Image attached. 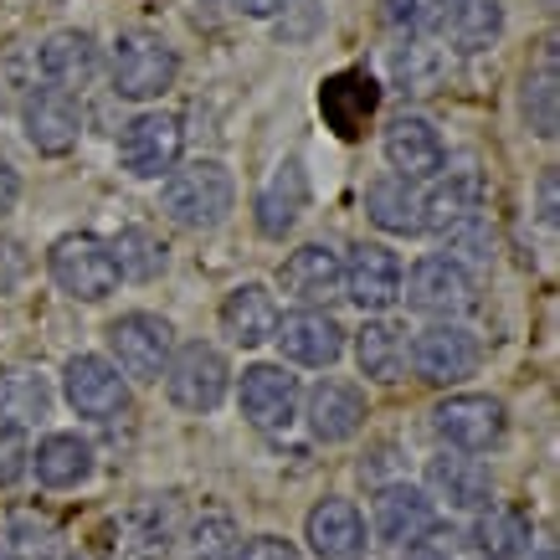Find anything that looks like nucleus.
<instances>
[{
  "mask_svg": "<svg viewBox=\"0 0 560 560\" xmlns=\"http://www.w3.org/2000/svg\"><path fill=\"white\" fill-rule=\"evenodd\" d=\"M535 560H556V550H535Z\"/></svg>",
  "mask_w": 560,
  "mask_h": 560,
  "instance_id": "a18cd8bd",
  "label": "nucleus"
},
{
  "mask_svg": "<svg viewBox=\"0 0 560 560\" xmlns=\"http://www.w3.org/2000/svg\"><path fill=\"white\" fill-rule=\"evenodd\" d=\"M232 201H237V186H232V171L221 160H190L186 171H171L165 190H160V206L175 226L186 232H211L232 217Z\"/></svg>",
  "mask_w": 560,
  "mask_h": 560,
  "instance_id": "f257e3e1",
  "label": "nucleus"
},
{
  "mask_svg": "<svg viewBox=\"0 0 560 560\" xmlns=\"http://www.w3.org/2000/svg\"><path fill=\"white\" fill-rule=\"evenodd\" d=\"M525 124L535 139H556V51H545L540 68L525 72Z\"/></svg>",
  "mask_w": 560,
  "mask_h": 560,
  "instance_id": "72a5a7b5",
  "label": "nucleus"
},
{
  "mask_svg": "<svg viewBox=\"0 0 560 560\" xmlns=\"http://www.w3.org/2000/svg\"><path fill=\"white\" fill-rule=\"evenodd\" d=\"M442 237H447V262H458L463 272H468V268H489V257H493V226H489V217H483V211L453 221Z\"/></svg>",
  "mask_w": 560,
  "mask_h": 560,
  "instance_id": "f704fd0d",
  "label": "nucleus"
},
{
  "mask_svg": "<svg viewBox=\"0 0 560 560\" xmlns=\"http://www.w3.org/2000/svg\"><path fill=\"white\" fill-rule=\"evenodd\" d=\"M180 144H186L180 119L154 108V114H139V119L119 135V160H124V171L135 175V180H160L165 171H175Z\"/></svg>",
  "mask_w": 560,
  "mask_h": 560,
  "instance_id": "0eeeda50",
  "label": "nucleus"
},
{
  "mask_svg": "<svg viewBox=\"0 0 560 560\" xmlns=\"http://www.w3.org/2000/svg\"><path fill=\"white\" fill-rule=\"evenodd\" d=\"M237 556V529L226 514H201V525L190 535V560H232Z\"/></svg>",
  "mask_w": 560,
  "mask_h": 560,
  "instance_id": "e433bc0d",
  "label": "nucleus"
},
{
  "mask_svg": "<svg viewBox=\"0 0 560 560\" xmlns=\"http://www.w3.org/2000/svg\"><path fill=\"white\" fill-rule=\"evenodd\" d=\"M108 253H114L119 278H135V283H154L160 272L171 268V247L154 232H144V226H124L119 237L108 242Z\"/></svg>",
  "mask_w": 560,
  "mask_h": 560,
  "instance_id": "7c9ffc66",
  "label": "nucleus"
},
{
  "mask_svg": "<svg viewBox=\"0 0 560 560\" xmlns=\"http://www.w3.org/2000/svg\"><path fill=\"white\" fill-rule=\"evenodd\" d=\"M62 396H68V407L88 422H108V417H119L129 407V386H124V375L108 365L103 355H72L62 365Z\"/></svg>",
  "mask_w": 560,
  "mask_h": 560,
  "instance_id": "6e6552de",
  "label": "nucleus"
},
{
  "mask_svg": "<svg viewBox=\"0 0 560 560\" xmlns=\"http://www.w3.org/2000/svg\"><path fill=\"white\" fill-rule=\"evenodd\" d=\"M504 401H493V396H474V390H463V396H447L432 407V432H438L447 447H458L463 458L468 453H489L504 442Z\"/></svg>",
  "mask_w": 560,
  "mask_h": 560,
  "instance_id": "39448f33",
  "label": "nucleus"
},
{
  "mask_svg": "<svg viewBox=\"0 0 560 560\" xmlns=\"http://www.w3.org/2000/svg\"><path fill=\"white\" fill-rule=\"evenodd\" d=\"M68 560H98V556H88V550H78V556H68Z\"/></svg>",
  "mask_w": 560,
  "mask_h": 560,
  "instance_id": "49530a36",
  "label": "nucleus"
},
{
  "mask_svg": "<svg viewBox=\"0 0 560 560\" xmlns=\"http://www.w3.org/2000/svg\"><path fill=\"white\" fill-rule=\"evenodd\" d=\"M57 540H62L57 520H47V514H36V510H16L0 545H5L11 560H57Z\"/></svg>",
  "mask_w": 560,
  "mask_h": 560,
  "instance_id": "2f4dec72",
  "label": "nucleus"
},
{
  "mask_svg": "<svg viewBox=\"0 0 560 560\" xmlns=\"http://www.w3.org/2000/svg\"><path fill=\"white\" fill-rule=\"evenodd\" d=\"M304 540L319 560H365V520L350 499H324L308 510Z\"/></svg>",
  "mask_w": 560,
  "mask_h": 560,
  "instance_id": "f3484780",
  "label": "nucleus"
},
{
  "mask_svg": "<svg viewBox=\"0 0 560 560\" xmlns=\"http://www.w3.org/2000/svg\"><path fill=\"white\" fill-rule=\"evenodd\" d=\"M345 272V299H355L365 314H386L401 299V262L381 242H355L350 262H340Z\"/></svg>",
  "mask_w": 560,
  "mask_h": 560,
  "instance_id": "f8f14e48",
  "label": "nucleus"
},
{
  "mask_svg": "<svg viewBox=\"0 0 560 560\" xmlns=\"http://www.w3.org/2000/svg\"><path fill=\"white\" fill-rule=\"evenodd\" d=\"M26 468H36V483H47V489H78L93 478V447L78 432H47L26 458Z\"/></svg>",
  "mask_w": 560,
  "mask_h": 560,
  "instance_id": "393cba45",
  "label": "nucleus"
},
{
  "mask_svg": "<svg viewBox=\"0 0 560 560\" xmlns=\"http://www.w3.org/2000/svg\"><path fill=\"white\" fill-rule=\"evenodd\" d=\"M124 556L129 560H165L171 556V504H139L129 520H124Z\"/></svg>",
  "mask_w": 560,
  "mask_h": 560,
  "instance_id": "473e14b6",
  "label": "nucleus"
},
{
  "mask_svg": "<svg viewBox=\"0 0 560 560\" xmlns=\"http://www.w3.org/2000/svg\"><path fill=\"white\" fill-rule=\"evenodd\" d=\"M108 350H114V371L135 375V381H160L175 355V329L160 314H119L108 324Z\"/></svg>",
  "mask_w": 560,
  "mask_h": 560,
  "instance_id": "7ed1b4c3",
  "label": "nucleus"
},
{
  "mask_svg": "<svg viewBox=\"0 0 560 560\" xmlns=\"http://www.w3.org/2000/svg\"><path fill=\"white\" fill-rule=\"evenodd\" d=\"M21 124H26L36 154H68L83 135V114H78L72 93H57V88H36L21 108Z\"/></svg>",
  "mask_w": 560,
  "mask_h": 560,
  "instance_id": "dca6fc26",
  "label": "nucleus"
},
{
  "mask_svg": "<svg viewBox=\"0 0 560 560\" xmlns=\"http://www.w3.org/2000/svg\"><path fill=\"white\" fill-rule=\"evenodd\" d=\"M304 206H308V175L299 160H289V165H278V175L257 196V232L262 237H289L299 217H304Z\"/></svg>",
  "mask_w": 560,
  "mask_h": 560,
  "instance_id": "b1692460",
  "label": "nucleus"
},
{
  "mask_svg": "<svg viewBox=\"0 0 560 560\" xmlns=\"http://www.w3.org/2000/svg\"><path fill=\"white\" fill-rule=\"evenodd\" d=\"M478 340L463 329V324H427L422 335L411 340V365L422 381L432 386H458L478 371Z\"/></svg>",
  "mask_w": 560,
  "mask_h": 560,
  "instance_id": "1a4fd4ad",
  "label": "nucleus"
},
{
  "mask_svg": "<svg viewBox=\"0 0 560 560\" xmlns=\"http://www.w3.org/2000/svg\"><path fill=\"white\" fill-rule=\"evenodd\" d=\"M221 329L232 335V345L242 350H257V345L272 340V329H278V304H272V293L262 283H242V289L226 293V304H221Z\"/></svg>",
  "mask_w": 560,
  "mask_h": 560,
  "instance_id": "a878e982",
  "label": "nucleus"
},
{
  "mask_svg": "<svg viewBox=\"0 0 560 560\" xmlns=\"http://www.w3.org/2000/svg\"><path fill=\"white\" fill-rule=\"evenodd\" d=\"M381 150H386V165L396 171V180H427V175L442 171V135L422 114H401V119L386 124V135H381Z\"/></svg>",
  "mask_w": 560,
  "mask_h": 560,
  "instance_id": "2eb2a0df",
  "label": "nucleus"
},
{
  "mask_svg": "<svg viewBox=\"0 0 560 560\" xmlns=\"http://www.w3.org/2000/svg\"><path fill=\"white\" fill-rule=\"evenodd\" d=\"M232 560H304V556H299V545L283 540V535H257V540L237 545Z\"/></svg>",
  "mask_w": 560,
  "mask_h": 560,
  "instance_id": "ea45409f",
  "label": "nucleus"
},
{
  "mask_svg": "<svg viewBox=\"0 0 560 560\" xmlns=\"http://www.w3.org/2000/svg\"><path fill=\"white\" fill-rule=\"evenodd\" d=\"M550 226H556V175H545V211H540Z\"/></svg>",
  "mask_w": 560,
  "mask_h": 560,
  "instance_id": "c03bdc74",
  "label": "nucleus"
},
{
  "mask_svg": "<svg viewBox=\"0 0 560 560\" xmlns=\"http://www.w3.org/2000/svg\"><path fill=\"white\" fill-rule=\"evenodd\" d=\"M478 206H483V175L478 171H447V180L427 190L417 211H422V232H447L453 221L474 217Z\"/></svg>",
  "mask_w": 560,
  "mask_h": 560,
  "instance_id": "cd10ccee",
  "label": "nucleus"
},
{
  "mask_svg": "<svg viewBox=\"0 0 560 560\" xmlns=\"http://www.w3.org/2000/svg\"><path fill=\"white\" fill-rule=\"evenodd\" d=\"M226 360H221L217 345H186V350H175L171 365H165V390H171V401L180 411H217L221 396H226Z\"/></svg>",
  "mask_w": 560,
  "mask_h": 560,
  "instance_id": "423d86ee",
  "label": "nucleus"
},
{
  "mask_svg": "<svg viewBox=\"0 0 560 560\" xmlns=\"http://www.w3.org/2000/svg\"><path fill=\"white\" fill-rule=\"evenodd\" d=\"M272 340L283 345V355L293 365H335L345 355V329L335 314L324 308H293V314H278V329Z\"/></svg>",
  "mask_w": 560,
  "mask_h": 560,
  "instance_id": "ddd939ff",
  "label": "nucleus"
},
{
  "mask_svg": "<svg viewBox=\"0 0 560 560\" xmlns=\"http://www.w3.org/2000/svg\"><path fill=\"white\" fill-rule=\"evenodd\" d=\"M417 314H432V319L453 324L458 314L474 308V278L458 268V262H447V257H422L407 278V293H401Z\"/></svg>",
  "mask_w": 560,
  "mask_h": 560,
  "instance_id": "9d476101",
  "label": "nucleus"
},
{
  "mask_svg": "<svg viewBox=\"0 0 560 560\" xmlns=\"http://www.w3.org/2000/svg\"><path fill=\"white\" fill-rule=\"evenodd\" d=\"M386 21L407 26V32H427L432 26V0H386Z\"/></svg>",
  "mask_w": 560,
  "mask_h": 560,
  "instance_id": "a19ab883",
  "label": "nucleus"
},
{
  "mask_svg": "<svg viewBox=\"0 0 560 560\" xmlns=\"http://www.w3.org/2000/svg\"><path fill=\"white\" fill-rule=\"evenodd\" d=\"M308 432L319 442H350L365 427V396L350 381H319L308 390Z\"/></svg>",
  "mask_w": 560,
  "mask_h": 560,
  "instance_id": "4be33fe9",
  "label": "nucleus"
},
{
  "mask_svg": "<svg viewBox=\"0 0 560 560\" xmlns=\"http://www.w3.org/2000/svg\"><path fill=\"white\" fill-rule=\"evenodd\" d=\"M432 26L458 51H489L504 36L499 0H432Z\"/></svg>",
  "mask_w": 560,
  "mask_h": 560,
  "instance_id": "a211bd4d",
  "label": "nucleus"
},
{
  "mask_svg": "<svg viewBox=\"0 0 560 560\" xmlns=\"http://www.w3.org/2000/svg\"><path fill=\"white\" fill-rule=\"evenodd\" d=\"M474 550L483 560H525L535 550V525H529L525 510H504V504H489L474 525Z\"/></svg>",
  "mask_w": 560,
  "mask_h": 560,
  "instance_id": "bb28decb",
  "label": "nucleus"
},
{
  "mask_svg": "<svg viewBox=\"0 0 560 560\" xmlns=\"http://www.w3.org/2000/svg\"><path fill=\"white\" fill-rule=\"evenodd\" d=\"M0 560H11V556H5V545H0Z\"/></svg>",
  "mask_w": 560,
  "mask_h": 560,
  "instance_id": "de8ad7c7",
  "label": "nucleus"
},
{
  "mask_svg": "<svg viewBox=\"0 0 560 560\" xmlns=\"http://www.w3.org/2000/svg\"><path fill=\"white\" fill-rule=\"evenodd\" d=\"M355 360H360V375H371V381H401V365H407V340H401V329L386 319L365 324L355 335Z\"/></svg>",
  "mask_w": 560,
  "mask_h": 560,
  "instance_id": "c756f323",
  "label": "nucleus"
},
{
  "mask_svg": "<svg viewBox=\"0 0 560 560\" xmlns=\"http://www.w3.org/2000/svg\"><path fill=\"white\" fill-rule=\"evenodd\" d=\"M278 283L299 299V304L319 308L329 304V299H340L345 293V272H340V257L329 253L324 242H308V247H299V253H289V262H283V272H278Z\"/></svg>",
  "mask_w": 560,
  "mask_h": 560,
  "instance_id": "412c9836",
  "label": "nucleus"
},
{
  "mask_svg": "<svg viewBox=\"0 0 560 560\" xmlns=\"http://www.w3.org/2000/svg\"><path fill=\"white\" fill-rule=\"evenodd\" d=\"M175 83V51L154 32H124L114 42V93L129 103H150Z\"/></svg>",
  "mask_w": 560,
  "mask_h": 560,
  "instance_id": "20e7f679",
  "label": "nucleus"
},
{
  "mask_svg": "<svg viewBox=\"0 0 560 560\" xmlns=\"http://www.w3.org/2000/svg\"><path fill=\"white\" fill-rule=\"evenodd\" d=\"M365 217L390 232V237H411V232H422V211H417V196L407 190V180H396V175H381L365 186Z\"/></svg>",
  "mask_w": 560,
  "mask_h": 560,
  "instance_id": "c85d7f7f",
  "label": "nucleus"
},
{
  "mask_svg": "<svg viewBox=\"0 0 560 560\" xmlns=\"http://www.w3.org/2000/svg\"><path fill=\"white\" fill-rule=\"evenodd\" d=\"M390 72H396L401 93H432L442 78V57L427 42H407V47H396V57H390Z\"/></svg>",
  "mask_w": 560,
  "mask_h": 560,
  "instance_id": "c9c22d12",
  "label": "nucleus"
},
{
  "mask_svg": "<svg viewBox=\"0 0 560 560\" xmlns=\"http://www.w3.org/2000/svg\"><path fill=\"white\" fill-rule=\"evenodd\" d=\"M36 68L47 78L57 93H68V88H88L98 78V42L88 32H57L42 42L36 51Z\"/></svg>",
  "mask_w": 560,
  "mask_h": 560,
  "instance_id": "5701e85b",
  "label": "nucleus"
},
{
  "mask_svg": "<svg viewBox=\"0 0 560 560\" xmlns=\"http://www.w3.org/2000/svg\"><path fill=\"white\" fill-rule=\"evenodd\" d=\"M427 499H442L447 510H489L493 499V478L483 463L463 458V453H442V458L427 463Z\"/></svg>",
  "mask_w": 560,
  "mask_h": 560,
  "instance_id": "aec40b11",
  "label": "nucleus"
},
{
  "mask_svg": "<svg viewBox=\"0 0 560 560\" xmlns=\"http://www.w3.org/2000/svg\"><path fill=\"white\" fill-rule=\"evenodd\" d=\"M237 407L262 432H283L299 417V375H289L283 365H247L242 371Z\"/></svg>",
  "mask_w": 560,
  "mask_h": 560,
  "instance_id": "9b49d317",
  "label": "nucleus"
},
{
  "mask_svg": "<svg viewBox=\"0 0 560 560\" xmlns=\"http://www.w3.org/2000/svg\"><path fill=\"white\" fill-rule=\"evenodd\" d=\"M47 268L57 278V289L83 299V304H98L108 293L119 289V268H114V253L108 242L93 237V232H68V237L51 242Z\"/></svg>",
  "mask_w": 560,
  "mask_h": 560,
  "instance_id": "f03ea898",
  "label": "nucleus"
},
{
  "mask_svg": "<svg viewBox=\"0 0 560 560\" xmlns=\"http://www.w3.org/2000/svg\"><path fill=\"white\" fill-rule=\"evenodd\" d=\"M375 108H381V88H375L371 72L345 68V72H335V78L319 83V114L340 139L365 135V124H371Z\"/></svg>",
  "mask_w": 560,
  "mask_h": 560,
  "instance_id": "4468645a",
  "label": "nucleus"
},
{
  "mask_svg": "<svg viewBox=\"0 0 560 560\" xmlns=\"http://www.w3.org/2000/svg\"><path fill=\"white\" fill-rule=\"evenodd\" d=\"M26 458H32V442H26V427L0 411V489H11L21 474H26Z\"/></svg>",
  "mask_w": 560,
  "mask_h": 560,
  "instance_id": "4c0bfd02",
  "label": "nucleus"
},
{
  "mask_svg": "<svg viewBox=\"0 0 560 560\" xmlns=\"http://www.w3.org/2000/svg\"><path fill=\"white\" fill-rule=\"evenodd\" d=\"M453 550H458V535L447 525H432L422 540L407 545V560H453Z\"/></svg>",
  "mask_w": 560,
  "mask_h": 560,
  "instance_id": "58836bf2",
  "label": "nucleus"
},
{
  "mask_svg": "<svg viewBox=\"0 0 560 560\" xmlns=\"http://www.w3.org/2000/svg\"><path fill=\"white\" fill-rule=\"evenodd\" d=\"M432 525H438V514H432L427 489H417V483H386V489L375 493V535L386 545H401V550H407V545L422 540Z\"/></svg>",
  "mask_w": 560,
  "mask_h": 560,
  "instance_id": "6ab92c4d",
  "label": "nucleus"
},
{
  "mask_svg": "<svg viewBox=\"0 0 560 560\" xmlns=\"http://www.w3.org/2000/svg\"><path fill=\"white\" fill-rule=\"evenodd\" d=\"M16 201H21V175L0 160V217H5V211H16Z\"/></svg>",
  "mask_w": 560,
  "mask_h": 560,
  "instance_id": "79ce46f5",
  "label": "nucleus"
},
{
  "mask_svg": "<svg viewBox=\"0 0 560 560\" xmlns=\"http://www.w3.org/2000/svg\"><path fill=\"white\" fill-rule=\"evenodd\" d=\"M242 16H278V11H289L293 0H232Z\"/></svg>",
  "mask_w": 560,
  "mask_h": 560,
  "instance_id": "37998d69",
  "label": "nucleus"
}]
</instances>
